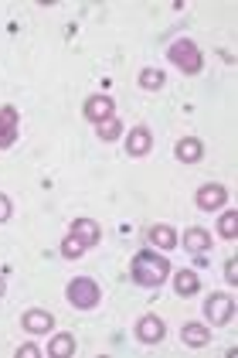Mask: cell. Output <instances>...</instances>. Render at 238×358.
I'll use <instances>...</instances> for the list:
<instances>
[{
    "label": "cell",
    "mask_w": 238,
    "mask_h": 358,
    "mask_svg": "<svg viewBox=\"0 0 238 358\" xmlns=\"http://www.w3.org/2000/svg\"><path fill=\"white\" fill-rule=\"evenodd\" d=\"M133 334H136L140 345H160L167 338V324H163V317H157V314H143L133 324Z\"/></svg>",
    "instance_id": "obj_5"
},
{
    "label": "cell",
    "mask_w": 238,
    "mask_h": 358,
    "mask_svg": "<svg viewBox=\"0 0 238 358\" xmlns=\"http://www.w3.org/2000/svg\"><path fill=\"white\" fill-rule=\"evenodd\" d=\"M225 201H228V188H225V185H218V181L201 185L198 194H194V205H198L201 212H218V208H225Z\"/></svg>",
    "instance_id": "obj_6"
},
{
    "label": "cell",
    "mask_w": 238,
    "mask_h": 358,
    "mask_svg": "<svg viewBox=\"0 0 238 358\" xmlns=\"http://www.w3.org/2000/svg\"><path fill=\"white\" fill-rule=\"evenodd\" d=\"M177 243H184L187 252H194V256H204L208 249H211L214 243V236L208 232V229H201V225H191L184 232V239H177Z\"/></svg>",
    "instance_id": "obj_9"
},
{
    "label": "cell",
    "mask_w": 238,
    "mask_h": 358,
    "mask_svg": "<svg viewBox=\"0 0 238 358\" xmlns=\"http://www.w3.org/2000/svg\"><path fill=\"white\" fill-rule=\"evenodd\" d=\"M96 134H99V140H106V143H112V140L123 137V123L116 120V116H109V120H103L99 127H96Z\"/></svg>",
    "instance_id": "obj_20"
},
{
    "label": "cell",
    "mask_w": 238,
    "mask_h": 358,
    "mask_svg": "<svg viewBox=\"0 0 238 358\" xmlns=\"http://www.w3.org/2000/svg\"><path fill=\"white\" fill-rule=\"evenodd\" d=\"M174 290H177V297H194L201 290V276L194 270H177L174 273Z\"/></svg>",
    "instance_id": "obj_15"
},
{
    "label": "cell",
    "mask_w": 238,
    "mask_h": 358,
    "mask_svg": "<svg viewBox=\"0 0 238 358\" xmlns=\"http://www.w3.org/2000/svg\"><path fill=\"white\" fill-rule=\"evenodd\" d=\"M65 297H68V303H72L75 310H96L99 301H103V290H99V283H96L92 276H72Z\"/></svg>",
    "instance_id": "obj_2"
},
{
    "label": "cell",
    "mask_w": 238,
    "mask_h": 358,
    "mask_svg": "<svg viewBox=\"0 0 238 358\" xmlns=\"http://www.w3.org/2000/svg\"><path fill=\"white\" fill-rule=\"evenodd\" d=\"M235 229H238V215L232 208L218 215V236H221V239H235Z\"/></svg>",
    "instance_id": "obj_21"
},
{
    "label": "cell",
    "mask_w": 238,
    "mask_h": 358,
    "mask_svg": "<svg viewBox=\"0 0 238 358\" xmlns=\"http://www.w3.org/2000/svg\"><path fill=\"white\" fill-rule=\"evenodd\" d=\"M181 341L187 348H204V345H211V331L204 324H184L181 328Z\"/></svg>",
    "instance_id": "obj_16"
},
{
    "label": "cell",
    "mask_w": 238,
    "mask_h": 358,
    "mask_svg": "<svg viewBox=\"0 0 238 358\" xmlns=\"http://www.w3.org/2000/svg\"><path fill=\"white\" fill-rule=\"evenodd\" d=\"M150 147H154V134L147 127H133L130 134H126V154L130 157H147Z\"/></svg>",
    "instance_id": "obj_10"
},
{
    "label": "cell",
    "mask_w": 238,
    "mask_h": 358,
    "mask_svg": "<svg viewBox=\"0 0 238 358\" xmlns=\"http://www.w3.org/2000/svg\"><path fill=\"white\" fill-rule=\"evenodd\" d=\"M21 328L27 334H48V331H54V314H48L45 307H27L21 314Z\"/></svg>",
    "instance_id": "obj_7"
},
{
    "label": "cell",
    "mask_w": 238,
    "mask_h": 358,
    "mask_svg": "<svg viewBox=\"0 0 238 358\" xmlns=\"http://www.w3.org/2000/svg\"><path fill=\"white\" fill-rule=\"evenodd\" d=\"M10 215H14V205H10V198H7V194L0 192V225H3V222H10Z\"/></svg>",
    "instance_id": "obj_22"
},
{
    "label": "cell",
    "mask_w": 238,
    "mask_h": 358,
    "mask_svg": "<svg viewBox=\"0 0 238 358\" xmlns=\"http://www.w3.org/2000/svg\"><path fill=\"white\" fill-rule=\"evenodd\" d=\"M147 239H150L157 249H163V252H170V249L177 246V232H174L170 225H150Z\"/></svg>",
    "instance_id": "obj_17"
},
{
    "label": "cell",
    "mask_w": 238,
    "mask_h": 358,
    "mask_svg": "<svg viewBox=\"0 0 238 358\" xmlns=\"http://www.w3.org/2000/svg\"><path fill=\"white\" fill-rule=\"evenodd\" d=\"M82 116L89 120V123H103L109 116H116V99H109V96H92V99H85V106H82Z\"/></svg>",
    "instance_id": "obj_8"
},
{
    "label": "cell",
    "mask_w": 238,
    "mask_h": 358,
    "mask_svg": "<svg viewBox=\"0 0 238 358\" xmlns=\"http://www.w3.org/2000/svg\"><path fill=\"white\" fill-rule=\"evenodd\" d=\"M45 355H48V358H72V355H75V334L58 331V334L52 338V345L45 348Z\"/></svg>",
    "instance_id": "obj_14"
},
{
    "label": "cell",
    "mask_w": 238,
    "mask_h": 358,
    "mask_svg": "<svg viewBox=\"0 0 238 358\" xmlns=\"http://www.w3.org/2000/svg\"><path fill=\"white\" fill-rule=\"evenodd\" d=\"M14 355H17V358H41V355H45V352H41L38 345H21V348H17Z\"/></svg>",
    "instance_id": "obj_23"
},
{
    "label": "cell",
    "mask_w": 238,
    "mask_h": 358,
    "mask_svg": "<svg viewBox=\"0 0 238 358\" xmlns=\"http://www.w3.org/2000/svg\"><path fill=\"white\" fill-rule=\"evenodd\" d=\"M14 140H17V110L3 106L0 110V150L14 147Z\"/></svg>",
    "instance_id": "obj_12"
},
{
    "label": "cell",
    "mask_w": 238,
    "mask_h": 358,
    "mask_svg": "<svg viewBox=\"0 0 238 358\" xmlns=\"http://www.w3.org/2000/svg\"><path fill=\"white\" fill-rule=\"evenodd\" d=\"M136 83H140V89H147V92H157V89H163V83H167V72H163V69H143Z\"/></svg>",
    "instance_id": "obj_18"
},
{
    "label": "cell",
    "mask_w": 238,
    "mask_h": 358,
    "mask_svg": "<svg viewBox=\"0 0 238 358\" xmlns=\"http://www.w3.org/2000/svg\"><path fill=\"white\" fill-rule=\"evenodd\" d=\"M225 276H228V283H235V280H238V266H235V259H228V263H225Z\"/></svg>",
    "instance_id": "obj_24"
},
{
    "label": "cell",
    "mask_w": 238,
    "mask_h": 358,
    "mask_svg": "<svg viewBox=\"0 0 238 358\" xmlns=\"http://www.w3.org/2000/svg\"><path fill=\"white\" fill-rule=\"evenodd\" d=\"M72 232H75V236H79L89 249L99 246V239H103V229H99V222H96V219H75V222H72Z\"/></svg>",
    "instance_id": "obj_13"
},
{
    "label": "cell",
    "mask_w": 238,
    "mask_h": 358,
    "mask_svg": "<svg viewBox=\"0 0 238 358\" xmlns=\"http://www.w3.org/2000/svg\"><path fill=\"white\" fill-rule=\"evenodd\" d=\"M3 290H7V283H3V276H0V297H3Z\"/></svg>",
    "instance_id": "obj_25"
},
{
    "label": "cell",
    "mask_w": 238,
    "mask_h": 358,
    "mask_svg": "<svg viewBox=\"0 0 238 358\" xmlns=\"http://www.w3.org/2000/svg\"><path fill=\"white\" fill-rule=\"evenodd\" d=\"M167 62H170V65H177L184 76H198V72L204 69V55H201V48H198L191 38L174 41V45L167 48Z\"/></svg>",
    "instance_id": "obj_3"
},
{
    "label": "cell",
    "mask_w": 238,
    "mask_h": 358,
    "mask_svg": "<svg viewBox=\"0 0 238 358\" xmlns=\"http://www.w3.org/2000/svg\"><path fill=\"white\" fill-rule=\"evenodd\" d=\"M174 157H177L181 164H198V161L204 157V143L198 137H181L177 147H174Z\"/></svg>",
    "instance_id": "obj_11"
},
{
    "label": "cell",
    "mask_w": 238,
    "mask_h": 358,
    "mask_svg": "<svg viewBox=\"0 0 238 358\" xmlns=\"http://www.w3.org/2000/svg\"><path fill=\"white\" fill-rule=\"evenodd\" d=\"M85 252H89V246L82 243L75 232H68V236L61 239V256H65V259H82Z\"/></svg>",
    "instance_id": "obj_19"
},
{
    "label": "cell",
    "mask_w": 238,
    "mask_h": 358,
    "mask_svg": "<svg viewBox=\"0 0 238 358\" xmlns=\"http://www.w3.org/2000/svg\"><path fill=\"white\" fill-rule=\"evenodd\" d=\"M204 317H208V324H214V328L228 324L235 317V297L232 294H211L204 301Z\"/></svg>",
    "instance_id": "obj_4"
},
{
    "label": "cell",
    "mask_w": 238,
    "mask_h": 358,
    "mask_svg": "<svg viewBox=\"0 0 238 358\" xmlns=\"http://www.w3.org/2000/svg\"><path fill=\"white\" fill-rule=\"evenodd\" d=\"M130 276L136 287H163V280L170 276V259L163 256V252H150V249H143V252H136L130 263Z\"/></svg>",
    "instance_id": "obj_1"
}]
</instances>
